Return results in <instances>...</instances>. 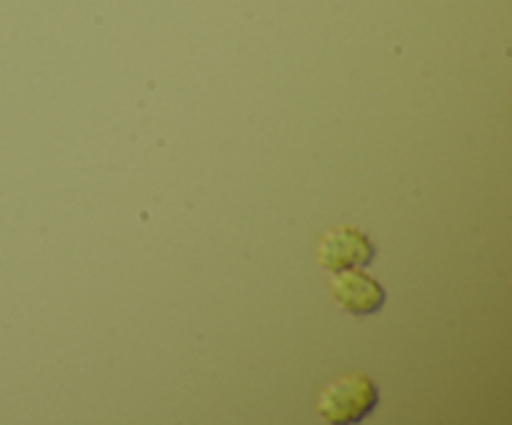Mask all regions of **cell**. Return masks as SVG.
Wrapping results in <instances>:
<instances>
[{"instance_id":"1","label":"cell","mask_w":512,"mask_h":425,"mask_svg":"<svg viewBox=\"0 0 512 425\" xmlns=\"http://www.w3.org/2000/svg\"><path fill=\"white\" fill-rule=\"evenodd\" d=\"M378 385L363 373H350L320 390L318 413L333 425H353L378 408Z\"/></svg>"},{"instance_id":"2","label":"cell","mask_w":512,"mask_h":425,"mask_svg":"<svg viewBox=\"0 0 512 425\" xmlns=\"http://www.w3.org/2000/svg\"><path fill=\"white\" fill-rule=\"evenodd\" d=\"M375 245L370 243L368 235L350 225H338L330 228L323 235L318 245V260L325 270H348V268H365L373 263Z\"/></svg>"},{"instance_id":"3","label":"cell","mask_w":512,"mask_h":425,"mask_svg":"<svg viewBox=\"0 0 512 425\" xmlns=\"http://www.w3.org/2000/svg\"><path fill=\"white\" fill-rule=\"evenodd\" d=\"M335 300L353 315H375L388 300L383 285L375 278H370L363 270H338L330 280Z\"/></svg>"}]
</instances>
